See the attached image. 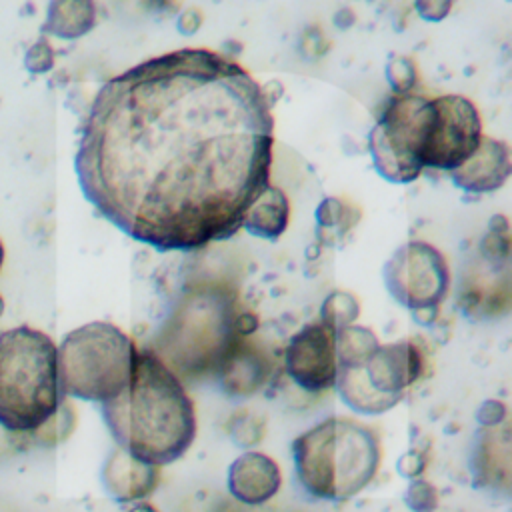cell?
<instances>
[{
    "instance_id": "23",
    "label": "cell",
    "mask_w": 512,
    "mask_h": 512,
    "mask_svg": "<svg viewBox=\"0 0 512 512\" xmlns=\"http://www.w3.org/2000/svg\"><path fill=\"white\" fill-rule=\"evenodd\" d=\"M488 234L480 242V252L482 256L492 262H506L510 254V228H508V218L502 214H496L488 222Z\"/></svg>"
},
{
    "instance_id": "16",
    "label": "cell",
    "mask_w": 512,
    "mask_h": 512,
    "mask_svg": "<svg viewBox=\"0 0 512 512\" xmlns=\"http://www.w3.org/2000/svg\"><path fill=\"white\" fill-rule=\"evenodd\" d=\"M472 476L476 488L508 486L510 478V434L508 430L482 428L472 452Z\"/></svg>"
},
{
    "instance_id": "36",
    "label": "cell",
    "mask_w": 512,
    "mask_h": 512,
    "mask_svg": "<svg viewBox=\"0 0 512 512\" xmlns=\"http://www.w3.org/2000/svg\"><path fill=\"white\" fill-rule=\"evenodd\" d=\"M2 314H4V298L0 296V316H2Z\"/></svg>"
},
{
    "instance_id": "34",
    "label": "cell",
    "mask_w": 512,
    "mask_h": 512,
    "mask_svg": "<svg viewBox=\"0 0 512 512\" xmlns=\"http://www.w3.org/2000/svg\"><path fill=\"white\" fill-rule=\"evenodd\" d=\"M128 512H160V510L156 506H152L150 502H146V500H138L128 508Z\"/></svg>"
},
{
    "instance_id": "27",
    "label": "cell",
    "mask_w": 512,
    "mask_h": 512,
    "mask_svg": "<svg viewBox=\"0 0 512 512\" xmlns=\"http://www.w3.org/2000/svg\"><path fill=\"white\" fill-rule=\"evenodd\" d=\"M56 54L46 38H38L24 54V66L30 74H46L54 68Z\"/></svg>"
},
{
    "instance_id": "30",
    "label": "cell",
    "mask_w": 512,
    "mask_h": 512,
    "mask_svg": "<svg viewBox=\"0 0 512 512\" xmlns=\"http://www.w3.org/2000/svg\"><path fill=\"white\" fill-rule=\"evenodd\" d=\"M262 430L264 428L260 426L258 418H244L232 428V438L236 444H240L244 448H252L254 444H258L262 440V434H264Z\"/></svg>"
},
{
    "instance_id": "5",
    "label": "cell",
    "mask_w": 512,
    "mask_h": 512,
    "mask_svg": "<svg viewBox=\"0 0 512 512\" xmlns=\"http://www.w3.org/2000/svg\"><path fill=\"white\" fill-rule=\"evenodd\" d=\"M64 398L56 342L32 326L0 332V426L32 436Z\"/></svg>"
},
{
    "instance_id": "10",
    "label": "cell",
    "mask_w": 512,
    "mask_h": 512,
    "mask_svg": "<svg viewBox=\"0 0 512 512\" xmlns=\"http://www.w3.org/2000/svg\"><path fill=\"white\" fill-rule=\"evenodd\" d=\"M284 370L306 392L330 390L338 374L334 330L316 320L294 332L284 348Z\"/></svg>"
},
{
    "instance_id": "25",
    "label": "cell",
    "mask_w": 512,
    "mask_h": 512,
    "mask_svg": "<svg viewBox=\"0 0 512 512\" xmlns=\"http://www.w3.org/2000/svg\"><path fill=\"white\" fill-rule=\"evenodd\" d=\"M386 80L392 94H408L414 92L418 84V70L416 64L408 56H394L386 64Z\"/></svg>"
},
{
    "instance_id": "1",
    "label": "cell",
    "mask_w": 512,
    "mask_h": 512,
    "mask_svg": "<svg viewBox=\"0 0 512 512\" xmlns=\"http://www.w3.org/2000/svg\"><path fill=\"white\" fill-rule=\"evenodd\" d=\"M272 104L236 60L182 48L96 92L74 158L84 198L156 250H196L242 228L270 184Z\"/></svg>"
},
{
    "instance_id": "33",
    "label": "cell",
    "mask_w": 512,
    "mask_h": 512,
    "mask_svg": "<svg viewBox=\"0 0 512 512\" xmlns=\"http://www.w3.org/2000/svg\"><path fill=\"white\" fill-rule=\"evenodd\" d=\"M234 326H236L238 336H250L258 328V318L250 312H238L236 320H234Z\"/></svg>"
},
{
    "instance_id": "14",
    "label": "cell",
    "mask_w": 512,
    "mask_h": 512,
    "mask_svg": "<svg viewBox=\"0 0 512 512\" xmlns=\"http://www.w3.org/2000/svg\"><path fill=\"white\" fill-rule=\"evenodd\" d=\"M160 482V466L134 458L124 448L116 446L104 466L102 484L108 496L120 504L138 502L150 496Z\"/></svg>"
},
{
    "instance_id": "9",
    "label": "cell",
    "mask_w": 512,
    "mask_h": 512,
    "mask_svg": "<svg viewBox=\"0 0 512 512\" xmlns=\"http://www.w3.org/2000/svg\"><path fill=\"white\" fill-rule=\"evenodd\" d=\"M430 102L432 120L420 162L424 168L452 172L478 148L484 136L482 118L476 104L460 94L436 96Z\"/></svg>"
},
{
    "instance_id": "32",
    "label": "cell",
    "mask_w": 512,
    "mask_h": 512,
    "mask_svg": "<svg viewBox=\"0 0 512 512\" xmlns=\"http://www.w3.org/2000/svg\"><path fill=\"white\" fill-rule=\"evenodd\" d=\"M200 26H202V12L198 8H186L176 18V28L184 36L196 34L200 30Z\"/></svg>"
},
{
    "instance_id": "29",
    "label": "cell",
    "mask_w": 512,
    "mask_h": 512,
    "mask_svg": "<svg viewBox=\"0 0 512 512\" xmlns=\"http://www.w3.org/2000/svg\"><path fill=\"white\" fill-rule=\"evenodd\" d=\"M506 420V404L494 398L484 400L476 410V422L482 428H498Z\"/></svg>"
},
{
    "instance_id": "17",
    "label": "cell",
    "mask_w": 512,
    "mask_h": 512,
    "mask_svg": "<svg viewBox=\"0 0 512 512\" xmlns=\"http://www.w3.org/2000/svg\"><path fill=\"white\" fill-rule=\"evenodd\" d=\"M290 222V200L272 182L252 200L242 216V228L262 240H278Z\"/></svg>"
},
{
    "instance_id": "28",
    "label": "cell",
    "mask_w": 512,
    "mask_h": 512,
    "mask_svg": "<svg viewBox=\"0 0 512 512\" xmlns=\"http://www.w3.org/2000/svg\"><path fill=\"white\" fill-rule=\"evenodd\" d=\"M426 464H428L426 454L418 448H410L396 460V472L406 480H414L424 474Z\"/></svg>"
},
{
    "instance_id": "18",
    "label": "cell",
    "mask_w": 512,
    "mask_h": 512,
    "mask_svg": "<svg viewBox=\"0 0 512 512\" xmlns=\"http://www.w3.org/2000/svg\"><path fill=\"white\" fill-rule=\"evenodd\" d=\"M332 388L352 412L364 414V416H380L392 410L400 402L396 398H390L374 390L364 374V366L338 368Z\"/></svg>"
},
{
    "instance_id": "12",
    "label": "cell",
    "mask_w": 512,
    "mask_h": 512,
    "mask_svg": "<svg viewBox=\"0 0 512 512\" xmlns=\"http://www.w3.org/2000/svg\"><path fill=\"white\" fill-rule=\"evenodd\" d=\"M510 172L512 160L508 144L484 134L478 148L450 172V180L462 192L490 194L506 184Z\"/></svg>"
},
{
    "instance_id": "6",
    "label": "cell",
    "mask_w": 512,
    "mask_h": 512,
    "mask_svg": "<svg viewBox=\"0 0 512 512\" xmlns=\"http://www.w3.org/2000/svg\"><path fill=\"white\" fill-rule=\"evenodd\" d=\"M134 340L112 322L94 320L70 330L58 346V374L68 398L104 404L128 384Z\"/></svg>"
},
{
    "instance_id": "15",
    "label": "cell",
    "mask_w": 512,
    "mask_h": 512,
    "mask_svg": "<svg viewBox=\"0 0 512 512\" xmlns=\"http://www.w3.org/2000/svg\"><path fill=\"white\" fill-rule=\"evenodd\" d=\"M248 336L240 338L218 370L222 390L228 396H252L270 378L268 356L246 342Z\"/></svg>"
},
{
    "instance_id": "3",
    "label": "cell",
    "mask_w": 512,
    "mask_h": 512,
    "mask_svg": "<svg viewBox=\"0 0 512 512\" xmlns=\"http://www.w3.org/2000/svg\"><path fill=\"white\" fill-rule=\"evenodd\" d=\"M294 474L300 488L326 502H346L376 476L382 460L380 436L366 424L328 416L292 440Z\"/></svg>"
},
{
    "instance_id": "21",
    "label": "cell",
    "mask_w": 512,
    "mask_h": 512,
    "mask_svg": "<svg viewBox=\"0 0 512 512\" xmlns=\"http://www.w3.org/2000/svg\"><path fill=\"white\" fill-rule=\"evenodd\" d=\"M378 336L360 324H350L334 332V352L338 368L364 366L378 348Z\"/></svg>"
},
{
    "instance_id": "20",
    "label": "cell",
    "mask_w": 512,
    "mask_h": 512,
    "mask_svg": "<svg viewBox=\"0 0 512 512\" xmlns=\"http://www.w3.org/2000/svg\"><path fill=\"white\" fill-rule=\"evenodd\" d=\"M316 236L322 244L334 246L346 238L348 232L360 220V208L352 206L344 198L328 196L316 206Z\"/></svg>"
},
{
    "instance_id": "31",
    "label": "cell",
    "mask_w": 512,
    "mask_h": 512,
    "mask_svg": "<svg viewBox=\"0 0 512 512\" xmlns=\"http://www.w3.org/2000/svg\"><path fill=\"white\" fill-rule=\"evenodd\" d=\"M454 0H414L418 16L426 22H442L452 12Z\"/></svg>"
},
{
    "instance_id": "7",
    "label": "cell",
    "mask_w": 512,
    "mask_h": 512,
    "mask_svg": "<svg viewBox=\"0 0 512 512\" xmlns=\"http://www.w3.org/2000/svg\"><path fill=\"white\" fill-rule=\"evenodd\" d=\"M432 120L430 98L408 92L392 94L368 134V152L376 172L394 184L414 182L424 166L422 146Z\"/></svg>"
},
{
    "instance_id": "24",
    "label": "cell",
    "mask_w": 512,
    "mask_h": 512,
    "mask_svg": "<svg viewBox=\"0 0 512 512\" xmlns=\"http://www.w3.org/2000/svg\"><path fill=\"white\" fill-rule=\"evenodd\" d=\"M74 410L72 406L64 400L60 404V408L56 410L54 416H50L32 436L44 444V446H56L62 440H66L70 436V432L74 430Z\"/></svg>"
},
{
    "instance_id": "2",
    "label": "cell",
    "mask_w": 512,
    "mask_h": 512,
    "mask_svg": "<svg viewBox=\"0 0 512 512\" xmlns=\"http://www.w3.org/2000/svg\"><path fill=\"white\" fill-rule=\"evenodd\" d=\"M100 410L116 446L154 466L176 462L196 438L194 402L152 348H136L126 388Z\"/></svg>"
},
{
    "instance_id": "22",
    "label": "cell",
    "mask_w": 512,
    "mask_h": 512,
    "mask_svg": "<svg viewBox=\"0 0 512 512\" xmlns=\"http://www.w3.org/2000/svg\"><path fill=\"white\" fill-rule=\"evenodd\" d=\"M360 316V302L356 294L348 290H332L320 306V322L338 332L350 324H356Z\"/></svg>"
},
{
    "instance_id": "19",
    "label": "cell",
    "mask_w": 512,
    "mask_h": 512,
    "mask_svg": "<svg viewBox=\"0 0 512 512\" xmlns=\"http://www.w3.org/2000/svg\"><path fill=\"white\" fill-rule=\"evenodd\" d=\"M94 0H50L42 32L60 40H78L96 26Z\"/></svg>"
},
{
    "instance_id": "13",
    "label": "cell",
    "mask_w": 512,
    "mask_h": 512,
    "mask_svg": "<svg viewBox=\"0 0 512 512\" xmlns=\"http://www.w3.org/2000/svg\"><path fill=\"white\" fill-rule=\"evenodd\" d=\"M226 486L234 500L248 506H260L278 494L282 472L272 456L260 450H246L232 460Z\"/></svg>"
},
{
    "instance_id": "35",
    "label": "cell",
    "mask_w": 512,
    "mask_h": 512,
    "mask_svg": "<svg viewBox=\"0 0 512 512\" xmlns=\"http://www.w3.org/2000/svg\"><path fill=\"white\" fill-rule=\"evenodd\" d=\"M4 256H6V250H4V244L0 240V272H2V266H4Z\"/></svg>"
},
{
    "instance_id": "4",
    "label": "cell",
    "mask_w": 512,
    "mask_h": 512,
    "mask_svg": "<svg viewBox=\"0 0 512 512\" xmlns=\"http://www.w3.org/2000/svg\"><path fill=\"white\" fill-rule=\"evenodd\" d=\"M236 314V292L226 284L192 286L162 324L154 352L182 382L218 374L234 344L244 338L236 332Z\"/></svg>"
},
{
    "instance_id": "8",
    "label": "cell",
    "mask_w": 512,
    "mask_h": 512,
    "mask_svg": "<svg viewBox=\"0 0 512 512\" xmlns=\"http://www.w3.org/2000/svg\"><path fill=\"white\" fill-rule=\"evenodd\" d=\"M382 278L390 296L426 326L434 322L450 292L448 260L424 240H408L398 246L386 260Z\"/></svg>"
},
{
    "instance_id": "26",
    "label": "cell",
    "mask_w": 512,
    "mask_h": 512,
    "mask_svg": "<svg viewBox=\"0 0 512 512\" xmlns=\"http://www.w3.org/2000/svg\"><path fill=\"white\" fill-rule=\"evenodd\" d=\"M440 502L438 490L432 482L420 478L410 480L406 492H404V504L410 512H436Z\"/></svg>"
},
{
    "instance_id": "11",
    "label": "cell",
    "mask_w": 512,
    "mask_h": 512,
    "mask_svg": "<svg viewBox=\"0 0 512 512\" xmlns=\"http://www.w3.org/2000/svg\"><path fill=\"white\" fill-rule=\"evenodd\" d=\"M424 370V352L408 338L378 344L364 364V374L370 386L396 400H402L404 392L424 376Z\"/></svg>"
}]
</instances>
